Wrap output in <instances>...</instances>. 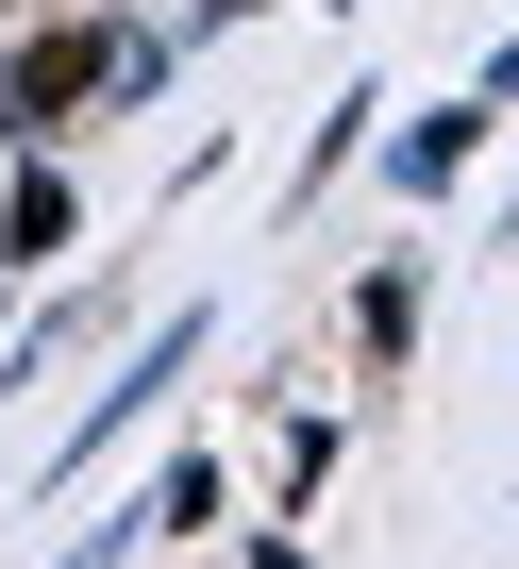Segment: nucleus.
Listing matches in <instances>:
<instances>
[{"mask_svg":"<svg viewBox=\"0 0 519 569\" xmlns=\"http://www.w3.org/2000/svg\"><path fill=\"white\" fill-rule=\"evenodd\" d=\"M419 302H436V251H369L352 268V369H402L419 352Z\"/></svg>","mask_w":519,"mask_h":569,"instance_id":"obj_4","label":"nucleus"},{"mask_svg":"<svg viewBox=\"0 0 519 569\" xmlns=\"http://www.w3.org/2000/svg\"><path fill=\"white\" fill-rule=\"evenodd\" d=\"M18 18H34V0H0V34H18Z\"/></svg>","mask_w":519,"mask_h":569,"instance_id":"obj_12","label":"nucleus"},{"mask_svg":"<svg viewBox=\"0 0 519 569\" xmlns=\"http://www.w3.org/2000/svg\"><path fill=\"white\" fill-rule=\"evenodd\" d=\"M386 118H402V101H386V84H369V68H352V84H336V101H319V134H302V168H286V201H319V184H352V168H369V151H386Z\"/></svg>","mask_w":519,"mask_h":569,"instance_id":"obj_5","label":"nucleus"},{"mask_svg":"<svg viewBox=\"0 0 519 569\" xmlns=\"http://www.w3.org/2000/svg\"><path fill=\"white\" fill-rule=\"evenodd\" d=\"M336 18H369V0H336Z\"/></svg>","mask_w":519,"mask_h":569,"instance_id":"obj_13","label":"nucleus"},{"mask_svg":"<svg viewBox=\"0 0 519 569\" xmlns=\"http://www.w3.org/2000/svg\"><path fill=\"white\" fill-rule=\"evenodd\" d=\"M469 84H486V101H502V118H519V34H502V51H486V68H469Z\"/></svg>","mask_w":519,"mask_h":569,"instance_id":"obj_8","label":"nucleus"},{"mask_svg":"<svg viewBox=\"0 0 519 569\" xmlns=\"http://www.w3.org/2000/svg\"><path fill=\"white\" fill-rule=\"evenodd\" d=\"M486 134H502V101H486V84H452V101L386 118V151H369V168H386V201H452V184L486 168Z\"/></svg>","mask_w":519,"mask_h":569,"instance_id":"obj_2","label":"nucleus"},{"mask_svg":"<svg viewBox=\"0 0 519 569\" xmlns=\"http://www.w3.org/2000/svg\"><path fill=\"white\" fill-rule=\"evenodd\" d=\"M201 352H218V302H168V319H151V336H134V352L101 369V386H84V419H68L51 452H34V502H68V486H84V469H101L118 436H151V419H168V386H184Z\"/></svg>","mask_w":519,"mask_h":569,"instance_id":"obj_1","label":"nucleus"},{"mask_svg":"<svg viewBox=\"0 0 519 569\" xmlns=\"http://www.w3.org/2000/svg\"><path fill=\"white\" fill-rule=\"evenodd\" d=\"M336 469H352V419H336V402H302V419H286V519H319V486H336Z\"/></svg>","mask_w":519,"mask_h":569,"instance_id":"obj_7","label":"nucleus"},{"mask_svg":"<svg viewBox=\"0 0 519 569\" xmlns=\"http://www.w3.org/2000/svg\"><path fill=\"white\" fill-rule=\"evenodd\" d=\"M0 336H18V268H0Z\"/></svg>","mask_w":519,"mask_h":569,"instance_id":"obj_11","label":"nucleus"},{"mask_svg":"<svg viewBox=\"0 0 519 569\" xmlns=\"http://www.w3.org/2000/svg\"><path fill=\"white\" fill-rule=\"evenodd\" d=\"M234 569H319V552H302V536H251V552H234Z\"/></svg>","mask_w":519,"mask_h":569,"instance_id":"obj_9","label":"nucleus"},{"mask_svg":"<svg viewBox=\"0 0 519 569\" xmlns=\"http://www.w3.org/2000/svg\"><path fill=\"white\" fill-rule=\"evenodd\" d=\"M68 251H84V168H68V151H18V168H0V268L51 284Z\"/></svg>","mask_w":519,"mask_h":569,"instance_id":"obj_3","label":"nucleus"},{"mask_svg":"<svg viewBox=\"0 0 519 569\" xmlns=\"http://www.w3.org/2000/svg\"><path fill=\"white\" fill-rule=\"evenodd\" d=\"M486 251H519V168H502V201H486Z\"/></svg>","mask_w":519,"mask_h":569,"instance_id":"obj_10","label":"nucleus"},{"mask_svg":"<svg viewBox=\"0 0 519 569\" xmlns=\"http://www.w3.org/2000/svg\"><path fill=\"white\" fill-rule=\"evenodd\" d=\"M134 519H151V536H218V519H234V469H218V452L184 436V452H168V469L134 486Z\"/></svg>","mask_w":519,"mask_h":569,"instance_id":"obj_6","label":"nucleus"}]
</instances>
